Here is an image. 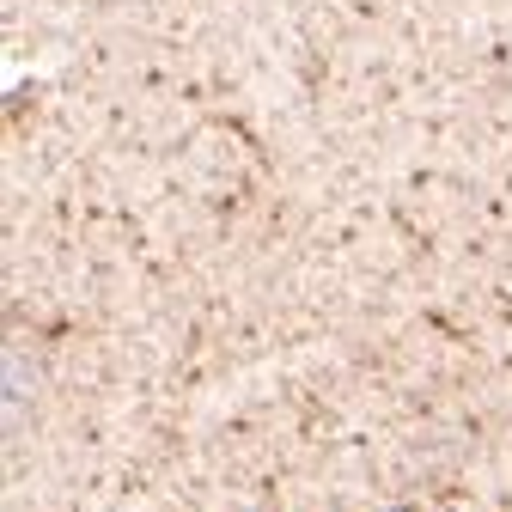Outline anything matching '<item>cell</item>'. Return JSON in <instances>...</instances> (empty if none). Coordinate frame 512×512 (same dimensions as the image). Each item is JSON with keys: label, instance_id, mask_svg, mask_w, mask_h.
<instances>
[{"label": "cell", "instance_id": "cell-1", "mask_svg": "<svg viewBox=\"0 0 512 512\" xmlns=\"http://www.w3.org/2000/svg\"><path fill=\"white\" fill-rule=\"evenodd\" d=\"M25 415V354H7V433H19Z\"/></svg>", "mask_w": 512, "mask_h": 512}]
</instances>
